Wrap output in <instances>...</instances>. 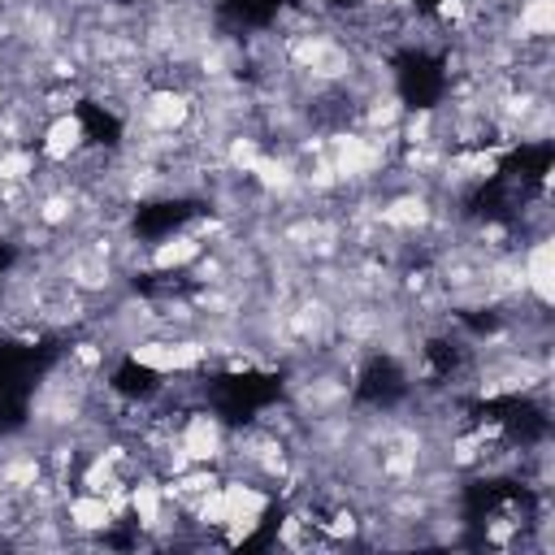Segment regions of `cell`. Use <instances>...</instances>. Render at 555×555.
<instances>
[{"label": "cell", "instance_id": "1", "mask_svg": "<svg viewBox=\"0 0 555 555\" xmlns=\"http://www.w3.org/2000/svg\"><path fill=\"white\" fill-rule=\"evenodd\" d=\"M87 139H91V134H87V121H82L78 108H74V113H56V117H48V126H43V134H39V156L52 160V165H65Z\"/></svg>", "mask_w": 555, "mask_h": 555}]
</instances>
